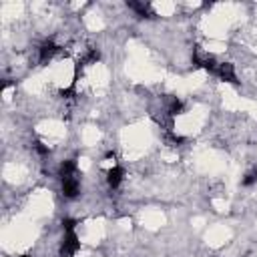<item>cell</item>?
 I'll return each mask as SVG.
<instances>
[{"label": "cell", "instance_id": "obj_1", "mask_svg": "<svg viewBox=\"0 0 257 257\" xmlns=\"http://www.w3.org/2000/svg\"><path fill=\"white\" fill-rule=\"evenodd\" d=\"M58 179H60V191L64 199H76L80 195V173L74 159H66L58 167Z\"/></svg>", "mask_w": 257, "mask_h": 257}, {"label": "cell", "instance_id": "obj_6", "mask_svg": "<svg viewBox=\"0 0 257 257\" xmlns=\"http://www.w3.org/2000/svg\"><path fill=\"white\" fill-rule=\"evenodd\" d=\"M122 177H124V169L120 165H112L108 171H106V185L110 189H118L120 183H122Z\"/></svg>", "mask_w": 257, "mask_h": 257}, {"label": "cell", "instance_id": "obj_2", "mask_svg": "<svg viewBox=\"0 0 257 257\" xmlns=\"http://www.w3.org/2000/svg\"><path fill=\"white\" fill-rule=\"evenodd\" d=\"M80 249V241L76 235V221L66 217L62 219V241H60V257H74Z\"/></svg>", "mask_w": 257, "mask_h": 257}, {"label": "cell", "instance_id": "obj_7", "mask_svg": "<svg viewBox=\"0 0 257 257\" xmlns=\"http://www.w3.org/2000/svg\"><path fill=\"white\" fill-rule=\"evenodd\" d=\"M126 6H128L131 10H135L139 18H155V12H153L151 4H147V2H135V0H128Z\"/></svg>", "mask_w": 257, "mask_h": 257}, {"label": "cell", "instance_id": "obj_9", "mask_svg": "<svg viewBox=\"0 0 257 257\" xmlns=\"http://www.w3.org/2000/svg\"><path fill=\"white\" fill-rule=\"evenodd\" d=\"M255 183H257V167L249 169V171L243 175V179H241V185H243V187H253Z\"/></svg>", "mask_w": 257, "mask_h": 257}, {"label": "cell", "instance_id": "obj_11", "mask_svg": "<svg viewBox=\"0 0 257 257\" xmlns=\"http://www.w3.org/2000/svg\"><path fill=\"white\" fill-rule=\"evenodd\" d=\"M34 151L38 153V155H42V157H46V155H50V149L42 143V141H34Z\"/></svg>", "mask_w": 257, "mask_h": 257}, {"label": "cell", "instance_id": "obj_8", "mask_svg": "<svg viewBox=\"0 0 257 257\" xmlns=\"http://www.w3.org/2000/svg\"><path fill=\"white\" fill-rule=\"evenodd\" d=\"M183 112V102L177 98V96H173L171 100H169V104H167V114L169 116H177V114H181Z\"/></svg>", "mask_w": 257, "mask_h": 257}, {"label": "cell", "instance_id": "obj_5", "mask_svg": "<svg viewBox=\"0 0 257 257\" xmlns=\"http://www.w3.org/2000/svg\"><path fill=\"white\" fill-rule=\"evenodd\" d=\"M215 74H217L221 80H225V82H231V84H237V82H239V80H237L235 66H233L231 62H219V66H217Z\"/></svg>", "mask_w": 257, "mask_h": 257}, {"label": "cell", "instance_id": "obj_10", "mask_svg": "<svg viewBox=\"0 0 257 257\" xmlns=\"http://www.w3.org/2000/svg\"><path fill=\"white\" fill-rule=\"evenodd\" d=\"M100 58V52H98V48H88L86 50V54L82 56V60H78L80 64H90V62H96Z\"/></svg>", "mask_w": 257, "mask_h": 257}, {"label": "cell", "instance_id": "obj_3", "mask_svg": "<svg viewBox=\"0 0 257 257\" xmlns=\"http://www.w3.org/2000/svg\"><path fill=\"white\" fill-rule=\"evenodd\" d=\"M191 60H193V64H195V66H199V68H203V70H209V72H215V70H217V66H219V62H217L211 54L203 52L199 46L193 50Z\"/></svg>", "mask_w": 257, "mask_h": 257}, {"label": "cell", "instance_id": "obj_4", "mask_svg": "<svg viewBox=\"0 0 257 257\" xmlns=\"http://www.w3.org/2000/svg\"><path fill=\"white\" fill-rule=\"evenodd\" d=\"M58 50H60V46H58L54 40L46 38V40H44V42L38 46V62H40V64H46V62H50Z\"/></svg>", "mask_w": 257, "mask_h": 257}, {"label": "cell", "instance_id": "obj_12", "mask_svg": "<svg viewBox=\"0 0 257 257\" xmlns=\"http://www.w3.org/2000/svg\"><path fill=\"white\" fill-rule=\"evenodd\" d=\"M22 257H30V255H22Z\"/></svg>", "mask_w": 257, "mask_h": 257}]
</instances>
